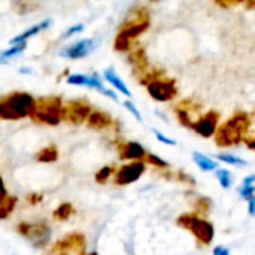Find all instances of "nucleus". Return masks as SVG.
<instances>
[{
	"label": "nucleus",
	"instance_id": "b1692460",
	"mask_svg": "<svg viewBox=\"0 0 255 255\" xmlns=\"http://www.w3.org/2000/svg\"><path fill=\"white\" fill-rule=\"evenodd\" d=\"M114 173V167L112 166H105L102 167L97 173H96V182L97 184H106L109 181V178Z\"/></svg>",
	"mask_w": 255,
	"mask_h": 255
},
{
	"label": "nucleus",
	"instance_id": "e433bc0d",
	"mask_svg": "<svg viewBox=\"0 0 255 255\" xmlns=\"http://www.w3.org/2000/svg\"><path fill=\"white\" fill-rule=\"evenodd\" d=\"M151 1H157V0H151Z\"/></svg>",
	"mask_w": 255,
	"mask_h": 255
},
{
	"label": "nucleus",
	"instance_id": "39448f33",
	"mask_svg": "<svg viewBox=\"0 0 255 255\" xmlns=\"http://www.w3.org/2000/svg\"><path fill=\"white\" fill-rule=\"evenodd\" d=\"M146 91L151 96V99L160 103L170 102L172 99L178 96V88H176L175 81L164 79V78H157V79L149 81L146 84Z\"/></svg>",
	"mask_w": 255,
	"mask_h": 255
},
{
	"label": "nucleus",
	"instance_id": "a878e982",
	"mask_svg": "<svg viewBox=\"0 0 255 255\" xmlns=\"http://www.w3.org/2000/svg\"><path fill=\"white\" fill-rule=\"evenodd\" d=\"M123 106H124V108H126V109H127V111H128V112H130V114L137 120V121H139V123H142V121H143L142 114L139 112V109L136 108V105H134L131 100H124V102H123Z\"/></svg>",
	"mask_w": 255,
	"mask_h": 255
},
{
	"label": "nucleus",
	"instance_id": "dca6fc26",
	"mask_svg": "<svg viewBox=\"0 0 255 255\" xmlns=\"http://www.w3.org/2000/svg\"><path fill=\"white\" fill-rule=\"evenodd\" d=\"M193 160L200 167V170H203V172H212V170L218 169V161H215L214 158H211V157H208V155H205L202 152L194 151L193 152Z\"/></svg>",
	"mask_w": 255,
	"mask_h": 255
},
{
	"label": "nucleus",
	"instance_id": "f03ea898",
	"mask_svg": "<svg viewBox=\"0 0 255 255\" xmlns=\"http://www.w3.org/2000/svg\"><path fill=\"white\" fill-rule=\"evenodd\" d=\"M250 127V118L247 114H236L224 126L217 128V143L220 146H232L245 140V131Z\"/></svg>",
	"mask_w": 255,
	"mask_h": 255
},
{
	"label": "nucleus",
	"instance_id": "cd10ccee",
	"mask_svg": "<svg viewBox=\"0 0 255 255\" xmlns=\"http://www.w3.org/2000/svg\"><path fill=\"white\" fill-rule=\"evenodd\" d=\"M82 30H84V24H73V25H70V27L63 33V37L67 39V37L76 36V34H79Z\"/></svg>",
	"mask_w": 255,
	"mask_h": 255
},
{
	"label": "nucleus",
	"instance_id": "4c0bfd02",
	"mask_svg": "<svg viewBox=\"0 0 255 255\" xmlns=\"http://www.w3.org/2000/svg\"><path fill=\"white\" fill-rule=\"evenodd\" d=\"M236 1H242V0H236Z\"/></svg>",
	"mask_w": 255,
	"mask_h": 255
},
{
	"label": "nucleus",
	"instance_id": "0eeeda50",
	"mask_svg": "<svg viewBox=\"0 0 255 255\" xmlns=\"http://www.w3.org/2000/svg\"><path fill=\"white\" fill-rule=\"evenodd\" d=\"M99 45V39L96 37H85V39H81V40H76L67 46H64L58 55L61 58H69V60H81V58H85L88 57Z\"/></svg>",
	"mask_w": 255,
	"mask_h": 255
},
{
	"label": "nucleus",
	"instance_id": "a211bd4d",
	"mask_svg": "<svg viewBox=\"0 0 255 255\" xmlns=\"http://www.w3.org/2000/svg\"><path fill=\"white\" fill-rule=\"evenodd\" d=\"M27 43L25 42H19V43H12L7 49L0 52V64L3 63H9L12 58H15L16 55H19L21 52H24Z\"/></svg>",
	"mask_w": 255,
	"mask_h": 255
},
{
	"label": "nucleus",
	"instance_id": "423d86ee",
	"mask_svg": "<svg viewBox=\"0 0 255 255\" xmlns=\"http://www.w3.org/2000/svg\"><path fill=\"white\" fill-rule=\"evenodd\" d=\"M18 232L34 247H45L51 239V229L46 223H22L18 226Z\"/></svg>",
	"mask_w": 255,
	"mask_h": 255
},
{
	"label": "nucleus",
	"instance_id": "6e6552de",
	"mask_svg": "<svg viewBox=\"0 0 255 255\" xmlns=\"http://www.w3.org/2000/svg\"><path fill=\"white\" fill-rule=\"evenodd\" d=\"M146 170V163L145 161H131L128 164H124L121 166L117 173H115V178H114V182L117 185H130L136 181L140 179V176L145 173Z\"/></svg>",
	"mask_w": 255,
	"mask_h": 255
},
{
	"label": "nucleus",
	"instance_id": "9b49d317",
	"mask_svg": "<svg viewBox=\"0 0 255 255\" xmlns=\"http://www.w3.org/2000/svg\"><path fill=\"white\" fill-rule=\"evenodd\" d=\"M91 112L90 105L81 102H70L67 106H63V118H67L73 123H81L88 118Z\"/></svg>",
	"mask_w": 255,
	"mask_h": 255
},
{
	"label": "nucleus",
	"instance_id": "7ed1b4c3",
	"mask_svg": "<svg viewBox=\"0 0 255 255\" xmlns=\"http://www.w3.org/2000/svg\"><path fill=\"white\" fill-rule=\"evenodd\" d=\"M178 224L181 227L190 230L202 245H209L214 241V236H215L214 226L209 221L202 220L194 214H185V215L179 217Z\"/></svg>",
	"mask_w": 255,
	"mask_h": 255
},
{
	"label": "nucleus",
	"instance_id": "f704fd0d",
	"mask_svg": "<svg viewBox=\"0 0 255 255\" xmlns=\"http://www.w3.org/2000/svg\"><path fill=\"white\" fill-rule=\"evenodd\" d=\"M19 73H22V75L31 73V69H27V67H21V69H19Z\"/></svg>",
	"mask_w": 255,
	"mask_h": 255
},
{
	"label": "nucleus",
	"instance_id": "c9c22d12",
	"mask_svg": "<svg viewBox=\"0 0 255 255\" xmlns=\"http://www.w3.org/2000/svg\"><path fill=\"white\" fill-rule=\"evenodd\" d=\"M88 255H97L96 253H91V254H88Z\"/></svg>",
	"mask_w": 255,
	"mask_h": 255
},
{
	"label": "nucleus",
	"instance_id": "58836bf2",
	"mask_svg": "<svg viewBox=\"0 0 255 255\" xmlns=\"http://www.w3.org/2000/svg\"><path fill=\"white\" fill-rule=\"evenodd\" d=\"M0 120H1V115H0Z\"/></svg>",
	"mask_w": 255,
	"mask_h": 255
},
{
	"label": "nucleus",
	"instance_id": "4468645a",
	"mask_svg": "<svg viewBox=\"0 0 255 255\" xmlns=\"http://www.w3.org/2000/svg\"><path fill=\"white\" fill-rule=\"evenodd\" d=\"M103 79L111 84L112 88H115L118 93L124 94L126 97H131V91L128 90V87L126 85V82L115 73V69L114 67H108L103 70Z\"/></svg>",
	"mask_w": 255,
	"mask_h": 255
},
{
	"label": "nucleus",
	"instance_id": "412c9836",
	"mask_svg": "<svg viewBox=\"0 0 255 255\" xmlns=\"http://www.w3.org/2000/svg\"><path fill=\"white\" fill-rule=\"evenodd\" d=\"M57 157H58V154H57V149L54 146L45 148L37 154V160L42 161V163H52V161L57 160Z\"/></svg>",
	"mask_w": 255,
	"mask_h": 255
},
{
	"label": "nucleus",
	"instance_id": "1a4fd4ad",
	"mask_svg": "<svg viewBox=\"0 0 255 255\" xmlns=\"http://www.w3.org/2000/svg\"><path fill=\"white\" fill-rule=\"evenodd\" d=\"M220 124V115L215 111H209L205 115L199 117L196 121H193L191 128L202 137H212L218 128Z\"/></svg>",
	"mask_w": 255,
	"mask_h": 255
},
{
	"label": "nucleus",
	"instance_id": "ddd939ff",
	"mask_svg": "<svg viewBox=\"0 0 255 255\" xmlns=\"http://www.w3.org/2000/svg\"><path fill=\"white\" fill-rule=\"evenodd\" d=\"M146 155V149L139 142H126L120 148V157L121 160H131V161H143Z\"/></svg>",
	"mask_w": 255,
	"mask_h": 255
},
{
	"label": "nucleus",
	"instance_id": "9d476101",
	"mask_svg": "<svg viewBox=\"0 0 255 255\" xmlns=\"http://www.w3.org/2000/svg\"><path fill=\"white\" fill-rule=\"evenodd\" d=\"M149 27V19H142L139 22H133V24H128L117 37V42H115V48L118 51H126L128 49L130 46V40L137 37L139 34H142L146 28Z\"/></svg>",
	"mask_w": 255,
	"mask_h": 255
},
{
	"label": "nucleus",
	"instance_id": "2eb2a0df",
	"mask_svg": "<svg viewBox=\"0 0 255 255\" xmlns=\"http://www.w3.org/2000/svg\"><path fill=\"white\" fill-rule=\"evenodd\" d=\"M51 24H52V19H51V18H46V19H43V21H40V22L31 25V27L27 28L25 31H22V33H19V34H16L15 37H12V39H10V45H12V43H19V42H25L27 39L36 36L37 33H40V31H43V30H46Z\"/></svg>",
	"mask_w": 255,
	"mask_h": 255
},
{
	"label": "nucleus",
	"instance_id": "c756f323",
	"mask_svg": "<svg viewBox=\"0 0 255 255\" xmlns=\"http://www.w3.org/2000/svg\"><path fill=\"white\" fill-rule=\"evenodd\" d=\"M99 93H102L103 96H106V97H109V99H112L114 102H118L120 99H118V94H117V91H114L112 88H106L105 85L102 87V88H99L97 90Z\"/></svg>",
	"mask_w": 255,
	"mask_h": 255
},
{
	"label": "nucleus",
	"instance_id": "4be33fe9",
	"mask_svg": "<svg viewBox=\"0 0 255 255\" xmlns=\"http://www.w3.org/2000/svg\"><path fill=\"white\" fill-rule=\"evenodd\" d=\"M15 203H16V197H9V196L6 197V200L0 205V220H4L9 217Z\"/></svg>",
	"mask_w": 255,
	"mask_h": 255
},
{
	"label": "nucleus",
	"instance_id": "473e14b6",
	"mask_svg": "<svg viewBox=\"0 0 255 255\" xmlns=\"http://www.w3.org/2000/svg\"><path fill=\"white\" fill-rule=\"evenodd\" d=\"M248 212L251 217H255V197L248 199Z\"/></svg>",
	"mask_w": 255,
	"mask_h": 255
},
{
	"label": "nucleus",
	"instance_id": "bb28decb",
	"mask_svg": "<svg viewBox=\"0 0 255 255\" xmlns=\"http://www.w3.org/2000/svg\"><path fill=\"white\" fill-rule=\"evenodd\" d=\"M238 191H239V196H241L242 199L248 200V199L254 197L255 185H244V184H242V187H239Z\"/></svg>",
	"mask_w": 255,
	"mask_h": 255
},
{
	"label": "nucleus",
	"instance_id": "20e7f679",
	"mask_svg": "<svg viewBox=\"0 0 255 255\" xmlns=\"http://www.w3.org/2000/svg\"><path fill=\"white\" fill-rule=\"evenodd\" d=\"M31 118L39 123H45L48 126L60 124V121L63 120V105L60 99L49 97V99L37 100Z\"/></svg>",
	"mask_w": 255,
	"mask_h": 255
},
{
	"label": "nucleus",
	"instance_id": "6ab92c4d",
	"mask_svg": "<svg viewBox=\"0 0 255 255\" xmlns=\"http://www.w3.org/2000/svg\"><path fill=\"white\" fill-rule=\"evenodd\" d=\"M215 158L218 161H223L226 164H230V166H236V167H247L248 166V161L238 157V155H233V154H229V152H221V154H217Z\"/></svg>",
	"mask_w": 255,
	"mask_h": 255
},
{
	"label": "nucleus",
	"instance_id": "aec40b11",
	"mask_svg": "<svg viewBox=\"0 0 255 255\" xmlns=\"http://www.w3.org/2000/svg\"><path fill=\"white\" fill-rule=\"evenodd\" d=\"M215 176L220 181V184H221L223 188L227 190V188L232 187V184H233V175H232L230 170H227V169H217L215 170Z\"/></svg>",
	"mask_w": 255,
	"mask_h": 255
},
{
	"label": "nucleus",
	"instance_id": "2f4dec72",
	"mask_svg": "<svg viewBox=\"0 0 255 255\" xmlns=\"http://www.w3.org/2000/svg\"><path fill=\"white\" fill-rule=\"evenodd\" d=\"M214 255H230V250L226 247H217L214 248Z\"/></svg>",
	"mask_w": 255,
	"mask_h": 255
},
{
	"label": "nucleus",
	"instance_id": "7c9ffc66",
	"mask_svg": "<svg viewBox=\"0 0 255 255\" xmlns=\"http://www.w3.org/2000/svg\"><path fill=\"white\" fill-rule=\"evenodd\" d=\"M6 197H7V191H6V187H4V181L0 176V205L6 200Z\"/></svg>",
	"mask_w": 255,
	"mask_h": 255
},
{
	"label": "nucleus",
	"instance_id": "72a5a7b5",
	"mask_svg": "<svg viewBox=\"0 0 255 255\" xmlns=\"http://www.w3.org/2000/svg\"><path fill=\"white\" fill-rule=\"evenodd\" d=\"M255 184V175H250L247 178H244V185H254Z\"/></svg>",
	"mask_w": 255,
	"mask_h": 255
},
{
	"label": "nucleus",
	"instance_id": "f3484780",
	"mask_svg": "<svg viewBox=\"0 0 255 255\" xmlns=\"http://www.w3.org/2000/svg\"><path fill=\"white\" fill-rule=\"evenodd\" d=\"M88 126L93 127V128H106L108 126H111V117L106 115L105 112H90L88 115Z\"/></svg>",
	"mask_w": 255,
	"mask_h": 255
},
{
	"label": "nucleus",
	"instance_id": "f257e3e1",
	"mask_svg": "<svg viewBox=\"0 0 255 255\" xmlns=\"http://www.w3.org/2000/svg\"><path fill=\"white\" fill-rule=\"evenodd\" d=\"M36 99L24 91H15L7 94L0 100V115L1 120L16 121L27 117H31L36 108Z\"/></svg>",
	"mask_w": 255,
	"mask_h": 255
},
{
	"label": "nucleus",
	"instance_id": "f8f14e48",
	"mask_svg": "<svg viewBox=\"0 0 255 255\" xmlns=\"http://www.w3.org/2000/svg\"><path fill=\"white\" fill-rule=\"evenodd\" d=\"M66 84L69 85H76V87H88V88H94L99 90L103 87V82L100 79V76L97 73L94 75H82V73H72L67 76Z\"/></svg>",
	"mask_w": 255,
	"mask_h": 255
},
{
	"label": "nucleus",
	"instance_id": "c85d7f7f",
	"mask_svg": "<svg viewBox=\"0 0 255 255\" xmlns=\"http://www.w3.org/2000/svg\"><path fill=\"white\" fill-rule=\"evenodd\" d=\"M152 133H154V136L157 137V140H160L161 143H164V145H169V146H175V145H176V140H173V139L167 137L166 134L160 133L157 128H152Z\"/></svg>",
	"mask_w": 255,
	"mask_h": 255
},
{
	"label": "nucleus",
	"instance_id": "393cba45",
	"mask_svg": "<svg viewBox=\"0 0 255 255\" xmlns=\"http://www.w3.org/2000/svg\"><path fill=\"white\" fill-rule=\"evenodd\" d=\"M72 214H73V208H72V205L64 203V205H60V206L57 208V211L54 212V217L63 221V220H67Z\"/></svg>",
	"mask_w": 255,
	"mask_h": 255
},
{
	"label": "nucleus",
	"instance_id": "5701e85b",
	"mask_svg": "<svg viewBox=\"0 0 255 255\" xmlns=\"http://www.w3.org/2000/svg\"><path fill=\"white\" fill-rule=\"evenodd\" d=\"M145 161H146L148 164H152V166L160 167V169H167V167H170V164H169L166 160H163L161 157H158V155H155V154H152V152H146Z\"/></svg>",
	"mask_w": 255,
	"mask_h": 255
}]
</instances>
